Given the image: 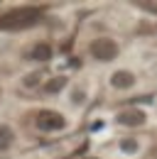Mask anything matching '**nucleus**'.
Segmentation results:
<instances>
[{"mask_svg":"<svg viewBox=\"0 0 157 159\" xmlns=\"http://www.w3.org/2000/svg\"><path fill=\"white\" fill-rule=\"evenodd\" d=\"M39 20L37 10H15L0 17V30H25Z\"/></svg>","mask_w":157,"mask_h":159,"instance_id":"1","label":"nucleus"},{"mask_svg":"<svg viewBox=\"0 0 157 159\" xmlns=\"http://www.w3.org/2000/svg\"><path fill=\"white\" fill-rule=\"evenodd\" d=\"M88 54L98 61H113L118 57V44L108 37H98L88 44Z\"/></svg>","mask_w":157,"mask_h":159,"instance_id":"2","label":"nucleus"},{"mask_svg":"<svg viewBox=\"0 0 157 159\" xmlns=\"http://www.w3.org/2000/svg\"><path fill=\"white\" fill-rule=\"evenodd\" d=\"M37 127L42 132H57L61 127H66V120L57 110H42L37 115Z\"/></svg>","mask_w":157,"mask_h":159,"instance_id":"3","label":"nucleus"},{"mask_svg":"<svg viewBox=\"0 0 157 159\" xmlns=\"http://www.w3.org/2000/svg\"><path fill=\"white\" fill-rule=\"evenodd\" d=\"M145 120H147V115H145L142 110H137V108H130V110H123V113H118V122H120V125H128V127L145 125Z\"/></svg>","mask_w":157,"mask_h":159,"instance_id":"4","label":"nucleus"},{"mask_svg":"<svg viewBox=\"0 0 157 159\" xmlns=\"http://www.w3.org/2000/svg\"><path fill=\"white\" fill-rule=\"evenodd\" d=\"M133 83H135V74L133 71H125V69H120V71H116L111 76V86L113 88H130Z\"/></svg>","mask_w":157,"mask_h":159,"instance_id":"5","label":"nucleus"},{"mask_svg":"<svg viewBox=\"0 0 157 159\" xmlns=\"http://www.w3.org/2000/svg\"><path fill=\"white\" fill-rule=\"evenodd\" d=\"M32 59L35 61H49L52 59V47H49L47 42H37V44L32 47Z\"/></svg>","mask_w":157,"mask_h":159,"instance_id":"6","label":"nucleus"},{"mask_svg":"<svg viewBox=\"0 0 157 159\" xmlns=\"http://www.w3.org/2000/svg\"><path fill=\"white\" fill-rule=\"evenodd\" d=\"M66 83H69L66 76H54V79H49L47 83H44V91L54 96V93H61V91H64V86H66Z\"/></svg>","mask_w":157,"mask_h":159,"instance_id":"7","label":"nucleus"},{"mask_svg":"<svg viewBox=\"0 0 157 159\" xmlns=\"http://www.w3.org/2000/svg\"><path fill=\"white\" fill-rule=\"evenodd\" d=\"M12 139H15L12 127H10V125H0V152H5V149L12 144Z\"/></svg>","mask_w":157,"mask_h":159,"instance_id":"8","label":"nucleus"},{"mask_svg":"<svg viewBox=\"0 0 157 159\" xmlns=\"http://www.w3.org/2000/svg\"><path fill=\"white\" fill-rule=\"evenodd\" d=\"M120 149H123L125 154H135L137 152V139L135 137H125L123 142H120Z\"/></svg>","mask_w":157,"mask_h":159,"instance_id":"9","label":"nucleus"},{"mask_svg":"<svg viewBox=\"0 0 157 159\" xmlns=\"http://www.w3.org/2000/svg\"><path fill=\"white\" fill-rule=\"evenodd\" d=\"M39 79H42V71H35V74H30V76H25L22 79V83L27 86V88H32V86H37Z\"/></svg>","mask_w":157,"mask_h":159,"instance_id":"10","label":"nucleus"},{"mask_svg":"<svg viewBox=\"0 0 157 159\" xmlns=\"http://www.w3.org/2000/svg\"><path fill=\"white\" fill-rule=\"evenodd\" d=\"M86 159H98V157H86Z\"/></svg>","mask_w":157,"mask_h":159,"instance_id":"11","label":"nucleus"}]
</instances>
